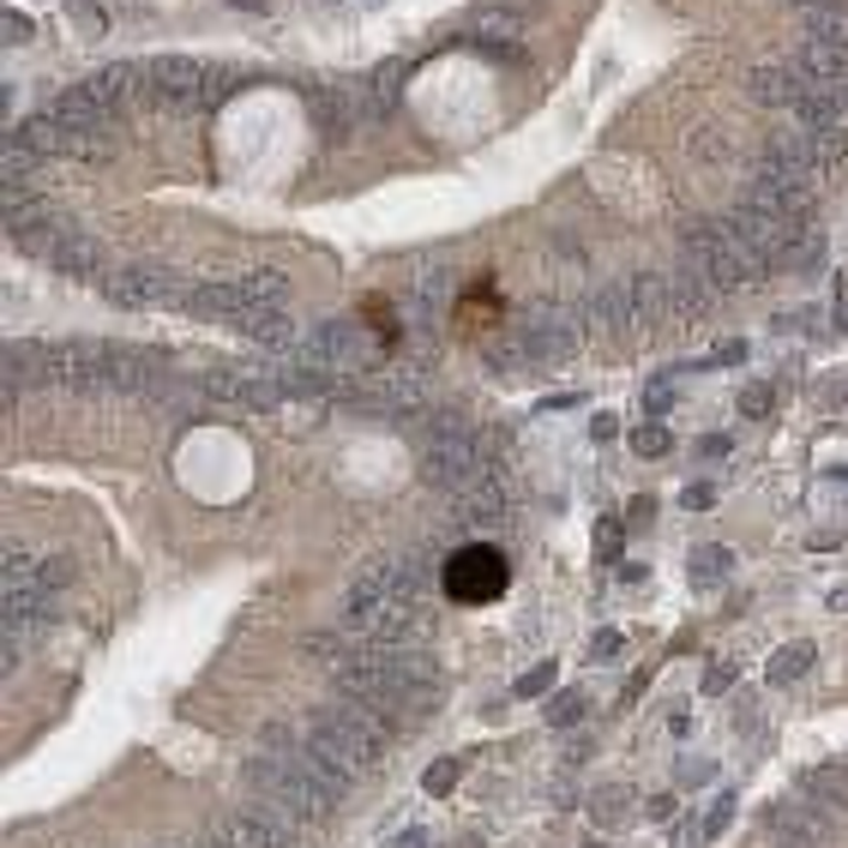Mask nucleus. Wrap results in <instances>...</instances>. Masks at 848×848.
<instances>
[{
	"label": "nucleus",
	"instance_id": "obj_1",
	"mask_svg": "<svg viewBox=\"0 0 848 848\" xmlns=\"http://www.w3.org/2000/svg\"><path fill=\"white\" fill-rule=\"evenodd\" d=\"M392 735H397V723L385 711H374V704H362V698H331L326 711H313L301 723L307 747L326 758V764L350 770V777L374 770L385 758V747H392Z\"/></svg>",
	"mask_w": 848,
	"mask_h": 848
},
{
	"label": "nucleus",
	"instance_id": "obj_2",
	"mask_svg": "<svg viewBox=\"0 0 848 848\" xmlns=\"http://www.w3.org/2000/svg\"><path fill=\"white\" fill-rule=\"evenodd\" d=\"M686 253H698L711 265L716 289H758L770 272V260L747 241V229L735 217H692L686 223Z\"/></svg>",
	"mask_w": 848,
	"mask_h": 848
},
{
	"label": "nucleus",
	"instance_id": "obj_3",
	"mask_svg": "<svg viewBox=\"0 0 848 848\" xmlns=\"http://www.w3.org/2000/svg\"><path fill=\"white\" fill-rule=\"evenodd\" d=\"M482 470H494V452H487L482 440L458 421V428H445V433H428L421 440V482L428 487H440V494H458L464 482H475Z\"/></svg>",
	"mask_w": 848,
	"mask_h": 848
},
{
	"label": "nucleus",
	"instance_id": "obj_4",
	"mask_svg": "<svg viewBox=\"0 0 848 848\" xmlns=\"http://www.w3.org/2000/svg\"><path fill=\"white\" fill-rule=\"evenodd\" d=\"M295 355L313 362V367H326V374H338V379H362V374H374V367H379L374 343L362 338L355 319H326V326H313L301 343H295Z\"/></svg>",
	"mask_w": 848,
	"mask_h": 848
},
{
	"label": "nucleus",
	"instance_id": "obj_5",
	"mask_svg": "<svg viewBox=\"0 0 848 848\" xmlns=\"http://www.w3.org/2000/svg\"><path fill=\"white\" fill-rule=\"evenodd\" d=\"M518 343H524V355H530V367H560V362L577 355L584 326L572 319L565 301H530L524 319H518Z\"/></svg>",
	"mask_w": 848,
	"mask_h": 848
},
{
	"label": "nucleus",
	"instance_id": "obj_6",
	"mask_svg": "<svg viewBox=\"0 0 848 848\" xmlns=\"http://www.w3.org/2000/svg\"><path fill=\"white\" fill-rule=\"evenodd\" d=\"M102 295L114 307H133V313H151V307H187L192 283L169 265H121V272L102 277Z\"/></svg>",
	"mask_w": 848,
	"mask_h": 848
},
{
	"label": "nucleus",
	"instance_id": "obj_7",
	"mask_svg": "<svg viewBox=\"0 0 848 848\" xmlns=\"http://www.w3.org/2000/svg\"><path fill=\"white\" fill-rule=\"evenodd\" d=\"M205 404H223V409H277L289 404V392H283V374L277 367H211V374L199 379Z\"/></svg>",
	"mask_w": 848,
	"mask_h": 848
},
{
	"label": "nucleus",
	"instance_id": "obj_8",
	"mask_svg": "<svg viewBox=\"0 0 848 848\" xmlns=\"http://www.w3.org/2000/svg\"><path fill=\"white\" fill-rule=\"evenodd\" d=\"M440 572H445L452 602H494L499 590H506V554H499V548H487V542L458 548Z\"/></svg>",
	"mask_w": 848,
	"mask_h": 848
},
{
	"label": "nucleus",
	"instance_id": "obj_9",
	"mask_svg": "<svg viewBox=\"0 0 848 848\" xmlns=\"http://www.w3.org/2000/svg\"><path fill=\"white\" fill-rule=\"evenodd\" d=\"M205 79H211V73H205L199 60L163 55L157 67H151V102H157L163 114H192V109H205Z\"/></svg>",
	"mask_w": 848,
	"mask_h": 848
},
{
	"label": "nucleus",
	"instance_id": "obj_10",
	"mask_svg": "<svg viewBox=\"0 0 848 848\" xmlns=\"http://www.w3.org/2000/svg\"><path fill=\"white\" fill-rule=\"evenodd\" d=\"M307 114H313L319 139H331V145H350L355 126L374 121V114H367V91H362V85H338V91L326 85V91H307Z\"/></svg>",
	"mask_w": 848,
	"mask_h": 848
},
{
	"label": "nucleus",
	"instance_id": "obj_11",
	"mask_svg": "<svg viewBox=\"0 0 848 848\" xmlns=\"http://www.w3.org/2000/svg\"><path fill=\"white\" fill-rule=\"evenodd\" d=\"M662 283H668V319H680V326L704 319L716 307V295H723V289H716V277H711V265H704L698 253H686V260H680Z\"/></svg>",
	"mask_w": 848,
	"mask_h": 848
},
{
	"label": "nucleus",
	"instance_id": "obj_12",
	"mask_svg": "<svg viewBox=\"0 0 848 848\" xmlns=\"http://www.w3.org/2000/svg\"><path fill=\"white\" fill-rule=\"evenodd\" d=\"M169 379L163 362L151 350H133V343H109V374H102V397H151Z\"/></svg>",
	"mask_w": 848,
	"mask_h": 848
},
{
	"label": "nucleus",
	"instance_id": "obj_13",
	"mask_svg": "<svg viewBox=\"0 0 848 848\" xmlns=\"http://www.w3.org/2000/svg\"><path fill=\"white\" fill-rule=\"evenodd\" d=\"M445 499H452V518L464 524V530H487V524H499V518H506V506H511L499 464H494V470H482L475 482H464L458 494H445Z\"/></svg>",
	"mask_w": 848,
	"mask_h": 848
},
{
	"label": "nucleus",
	"instance_id": "obj_14",
	"mask_svg": "<svg viewBox=\"0 0 848 848\" xmlns=\"http://www.w3.org/2000/svg\"><path fill=\"white\" fill-rule=\"evenodd\" d=\"M217 843L223 848H295V825L277 818L272 806H247V813H235L217 830Z\"/></svg>",
	"mask_w": 848,
	"mask_h": 848
},
{
	"label": "nucleus",
	"instance_id": "obj_15",
	"mask_svg": "<svg viewBox=\"0 0 848 848\" xmlns=\"http://www.w3.org/2000/svg\"><path fill=\"white\" fill-rule=\"evenodd\" d=\"M91 97L109 109V121H121V114L139 109V97H151V67H133V60H114V67H102L91 79Z\"/></svg>",
	"mask_w": 848,
	"mask_h": 848
},
{
	"label": "nucleus",
	"instance_id": "obj_16",
	"mask_svg": "<svg viewBox=\"0 0 848 848\" xmlns=\"http://www.w3.org/2000/svg\"><path fill=\"white\" fill-rule=\"evenodd\" d=\"M48 265H55L60 277H73V283L109 277V253H102V241L85 235V229H67V235L55 241V253H48Z\"/></svg>",
	"mask_w": 848,
	"mask_h": 848
},
{
	"label": "nucleus",
	"instance_id": "obj_17",
	"mask_svg": "<svg viewBox=\"0 0 848 848\" xmlns=\"http://www.w3.org/2000/svg\"><path fill=\"white\" fill-rule=\"evenodd\" d=\"M794 121L801 126H848V73L843 79H818V85H806L801 102H794Z\"/></svg>",
	"mask_w": 848,
	"mask_h": 848
},
{
	"label": "nucleus",
	"instance_id": "obj_18",
	"mask_svg": "<svg viewBox=\"0 0 848 848\" xmlns=\"http://www.w3.org/2000/svg\"><path fill=\"white\" fill-rule=\"evenodd\" d=\"M770 830H777V837L789 843V848H825L830 818L818 813L813 801H806V806H789V801H782V806H770Z\"/></svg>",
	"mask_w": 848,
	"mask_h": 848
},
{
	"label": "nucleus",
	"instance_id": "obj_19",
	"mask_svg": "<svg viewBox=\"0 0 848 848\" xmlns=\"http://www.w3.org/2000/svg\"><path fill=\"white\" fill-rule=\"evenodd\" d=\"M187 313L192 319H229V326H235L241 313H253V301H247V289H241V277H229V283H192Z\"/></svg>",
	"mask_w": 848,
	"mask_h": 848
},
{
	"label": "nucleus",
	"instance_id": "obj_20",
	"mask_svg": "<svg viewBox=\"0 0 848 848\" xmlns=\"http://www.w3.org/2000/svg\"><path fill=\"white\" fill-rule=\"evenodd\" d=\"M747 91H752L758 109H789V114H794V102H801L806 79H801L794 67H777V60H764V67L747 73Z\"/></svg>",
	"mask_w": 848,
	"mask_h": 848
},
{
	"label": "nucleus",
	"instance_id": "obj_21",
	"mask_svg": "<svg viewBox=\"0 0 848 848\" xmlns=\"http://www.w3.org/2000/svg\"><path fill=\"white\" fill-rule=\"evenodd\" d=\"M48 114H55L67 133H91L102 139V126H109V109L91 97V85H73V91H55V102H48Z\"/></svg>",
	"mask_w": 848,
	"mask_h": 848
},
{
	"label": "nucleus",
	"instance_id": "obj_22",
	"mask_svg": "<svg viewBox=\"0 0 848 848\" xmlns=\"http://www.w3.org/2000/svg\"><path fill=\"white\" fill-rule=\"evenodd\" d=\"M235 331H241L247 343H260V350H272V355H283V350H295V343H301L283 307H253V313L235 319Z\"/></svg>",
	"mask_w": 848,
	"mask_h": 848
},
{
	"label": "nucleus",
	"instance_id": "obj_23",
	"mask_svg": "<svg viewBox=\"0 0 848 848\" xmlns=\"http://www.w3.org/2000/svg\"><path fill=\"white\" fill-rule=\"evenodd\" d=\"M789 67L801 73L806 85H818V79H843V73H848V43H818V36H801V48H794Z\"/></svg>",
	"mask_w": 848,
	"mask_h": 848
},
{
	"label": "nucleus",
	"instance_id": "obj_24",
	"mask_svg": "<svg viewBox=\"0 0 848 848\" xmlns=\"http://www.w3.org/2000/svg\"><path fill=\"white\" fill-rule=\"evenodd\" d=\"M806 801L818 806L825 818H843L848 813V770H837V764H818V770H806Z\"/></svg>",
	"mask_w": 848,
	"mask_h": 848
},
{
	"label": "nucleus",
	"instance_id": "obj_25",
	"mask_svg": "<svg viewBox=\"0 0 848 848\" xmlns=\"http://www.w3.org/2000/svg\"><path fill=\"white\" fill-rule=\"evenodd\" d=\"M518 36H524L518 12L487 7V12H475V19H470V43H475V48H487V55H494V48H506V55H511V43H518Z\"/></svg>",
	"mask_w": 848,
	"mask_h": 848
},
{
	"label": "nucleus",
	"instance_id": "obj_26",
	"mask_svg": "<svg viewBox=\"0 0 848 848\" xmlns=\"http://www.w3.org/2000/svg\"><path fill=\"white\" fill-rule=\"evenodd\" d=\"M801 31L818 43H848V7L843 0H801Z\"/></svg>",
	"mask_w": 848,
	"mask_h": 848
},
{
	"label": "nucleus",
	"instance_id": "obj_27",
	"mask_svg": "<svg viewBox=\"0 0 848 848\" xmlns=\"http://www.w3.org/2000/svg\"><path fill=\"white\" fill-rule=\"evenodd\" d=\"M404 79H409V67H404V60H379V67H374V79L362 85V91H367V114H374V121H392V109H397V91H404Z\"/></svg>",
	"mask_w": 848,
	"mask_h": 848
},
{
	"label": "nucleus",
	"instance_id": "obj_28",
	"mask_svg": "<svg viewBox=\"0 0 848 848\" xmlns=\"http://www.w3.org/2000/svg\"><path fill=\"white\" fill-rule=\"evenodd\" d=\"M686 572H692V584H698V590H723L728 572H735V554H728L723 542H704V548H692Z\"/></svg>",
	"mask_w": 848,
	"mask_h": 848
},
{
	"label": "nucleus",
	"instance_id": "obj_29",
	"mask_svg": "<svg viewBox=\"0 0 848 848\" xmlns=\"http://www.w3.org/2000/svg\"><path fill=\"white\" fill-rule=\"evenodd\" d=\"M813 662H818V645H806V638H801V645H782L777 657H770L764 674H770V686H794V680L813 674Z\"/></svg>",
	"mask_w": 848,
	"mask_h": 848
},
{
	"label": "nucleus",
	"instance_id": "obj_30",
	"mask_svg": "<svg viewBox=\"0 0 848 848\" xmlns=\"http://www.w3.org/2000/svg\"><path fill=\"white\" fill-rule=\"evenodd\" d=\"M590 818H596L602 830H620L626 818H632V789L626 782H608V789L590 794Z\"/></svg>",
	"mask_w": 848,
	"mask_h": 848
},
{
	"label": "nucleus",
	"instance_id": "obj_31",
	"mask_svg": "<svg viewBox=\"0 0 848 848\" xmlns=\"http://www.w3.org/2000/svg\"><path fill=\"white\" fill-rule=\"evenodd\" d=\"M818 253H825V235H818L813 223H794L789 247H782V265H789V272H813Z\"/></svg>",
	"mask_w": 848,
	"mask_h": 848
},
{
	"label": "nucleus",
	"instance_id": "obj_32",
	"mask_svg": "<svg viewBox=\"0 0 848 848\" xmlns=\"http://www.w3.org/2000/svg\"><path fill=\"white\" fill-rule=\"evenodd\" d=\"M31 163H36V151L19 145V139L7 133V145H0V181H7V192H24V175H31Z\"/></svg>",
	"mask_w": 848,
	"mask_h": 848
},
{
	"label": "nucleus",
	"instance_id": "obj_33",
	"mask_svg": "<svg viewBox=\"0 0 848 848\" xmlns=\"http://www.w3.org/2000/svg\"><path fill=\"white\" fill-rule=\"evenodd\" d=\"M770 409H777V385H770V379H747V385H740V416H747V421H764Z\"/></svg>",
	"mask_w": 848,
	"mask_h": 848
},
{
	"label": "nucleus",
	"instance_id": "obj_34",
	"mask_svg": "<svg viewBox=\"0 0 848 848\" xmlns=\"http://www.w3.org/2000/svg\"><path fill=\"white\" fill-rule=\"evenodd\" d=\"M632 452L638 458H668L674 452V433H668L662 421H645V428H632Z\"/></svg>",
	"mask_w": 848,
	"mask_h": 848
},
{
	"label": "nucleus",
	"instance_id": "obj_35",
	"mask_svg": "<svg viewBox=\"0 0 848 848\" xmlns=\"http://www.w3.org/2000/svg\"><path fill=\"white\" fill-rule=\"evenodd\" d=\"M458 782H464V758H433L428 777H421V789H428V794H452Z\"/></svg>",
	"mask_w": 848,
	"mask_h": 848
},
{
	"label": "nucleus",
	"instance_id": "obj_36",
	"mask_svg": "<svg viewBox=\"0 0 848 848\" xmlns=\"http://www.w3.org/2000/svg\"><path fill=\"white\" fill-rule=\"evenodd\" d=\"M584 723V692H554V704H548V728H577Z\"/></svg>",
	"mask_w": 848,
	"mask_h": 848
},
{
	"label": "nucleus",
	"instance_id": "obj_37",
	"mask_svg": "<svg viewBox=\"0 0 848 848\" xmlns=\"http://www.w3.org/2000/svg\"><path fill=\"white\" fill-rule=\"evenodd\" d=\"M620 542H626V518H602L596 524V554L602 560H620Z\"/></svg>",
	"mask_w": 848,
	"mask_h": 848
},
{
	"label": "nucleus",
	"instance_id": "obj_38",
	"mask_svg": "<svg viewBox=\"0 0 848 848\" xmlns=\"http://www.w3.org/2000/svg\"><path fill=\"white\" fill-rule=\"evenodd\" d=\"M711 777H716L711 758H680V764H674V782H680V789H704Z\"/></svg>",
	"mask_w": 848,
	"mask_h": 848
},
{
	"label": "nucleus",
	"instance_id": "obj_39",
	"mask_svg": "<svg viewBox=\"0 0 848 848\" xmlns=\"http://www.w3.org/2000/svg\"><path fill=\"white\" fill-rule=\"evenodd\" d=\"M548 686H554V662H536L530 674H518V686H511V692H518V698H542Z\"/></svg>",
	"mask_w": 848,
	"mask_h": 848
},
{
	"label": "nucleus",
	"instance_id": "obj_40",
	"mask_svg": "<svg viewBox=\"0 0 848 848\" xmlns=\"http://www.w3.org/2000/svg\"><path fill=\"white\" fill-rule=\"evenodd\" d=\"M67 584H73V560L67 554H48L43 560V590H48V596H60Z\"/></svg>",
	"mask_w": 848,
	"mask_h": 848
},
{
	"label": "nucleus",
	"instance_id": "obj_41",
	"mask_svg": "<svg viewBox=\"0 0 848 848\" xmlns=\"http://www.w3.org/2000/svg\"><path fill=\"white\" fill-rule=\"evenodd\" d=\"M0 36H7V43H12V48H19V43H31V36H36V24H31V19H24V12H19V7H7V19H0Z\"/></svg>",
	"mask_w": 848,
	"mask_h": 848
},
{
	"label": "nucleus",
	"instance_id": "obj_42",
	"mask_svg": "<svg viewBox=\"0 0 848 848\" xmlns=\"http://www.w3.org/2000/svg\"><path fill=\"white\" fill-rule=\"evenodd\" d=\"M645 409H650V416H662V409H674V379H657V385H645Z\"/></svg>",
	"mask_w": 848,
	"mask_h": 848
},
{
	"label": "nucleus",
	"instance_id": "obj_43",
	"mask_svg": "<svg viewBox=\"0 0 848 848\" xmlns=\"http://www.w3.org/2000/svg\"><path fill=\"white\" fill-rule=\"evenodd\" d=\"M728 818H735V794H723V801L704 813V837H716V830H728Z\"/></svg>",
	"mask_w": 848,
	"mask_h": 848
},
{
	"label": "nucleus",
	"instance_id": "obj_44",
	"mask_svg": "<svg viewBox=\"0 0 848 848\" xmlns=\"http://www.w3.org/2000/svg\"><path fill=\"white\" fill-rule=\"evenodd\" d=\"M728 686H735V662H716L711 674H704V692H711V698H723Z\"/></svg>",
	"mask_w": 848,
	"mask_h": 848
},
{
	"label": "nucleus",
	"instance_id": "obj_45",
	"mask_svg": "<svg viewBox=\"0 0 848 848\" xmlns=\"http://www.w3.org/2000/svg\"><path fill=\"white\" fill-rule=\"evenodd\" d=\"M711 362H716V367H735V362H747V343H740V338H723V343H716V350H711Z\"/></svg>",
	"mask_w": 848,
	"mask_h": 848
},
{
	"label": "nucleus",
	"instance_id": "obj_46",
	"mask_svg": "<svg viewBox=\"0 0 848 848\" xmlns=\"http://www.w3.org/2000/svg\"><path fill=\"white\" fill-rule=\"evenodd\" d=\"M229 85H235V73L211 67V79H205V109H211V102H223V97H229Z\"/></svg>",
	"mask_w": 848,
	"mask_h": 848
},
{
	"label": "nucleus",
	"instance_id": "obj_47",
	"mask_svg": "<svg viewBox=\"0 0 848 848\" xmlns=\"http://www.w3.org/2000/svg\"><path fill=\"white\" fill-rule=\"evenodd\" d=\"M590 657L614 662V657H620V632H596V638H590Z\"/></svg>",
	"mask_w": 848,
	"mask_h": 848
},
{
	"label": "nucleus",
	"instance_id": "obj_48",
	"mask_svg": "<svg viewBox=\"0 0 848 848\" xmlns=\"http://www.w3.org/2000/svg\"><path fill=\"white\" fill-rule=\"evenodd\" d=\"M711 499H716V487H711V482H692L686 494H680V506H686V511H704Z\"/></svg>",
	"mask_w": 848,
	"mask_h": 848
},
{
	"label": "nucleus",
	"instance_id": "obj_49",
	"mask_svg": "<svg viewBox=\"0 0 848 848\" xmlns=\"http://www.w3.org/2000/svg\"><path fill=\"white\" fill-rule=\"evenodd\" d=\"M645 818H650V825H668V818H674V794H650Z\"/></svg>",
	"mask_w": 848,
	"mask_h": 848
},
{
	"label": "nucleus",
	"instance_id": "obj_50",
	"mask_svg": "<svg viewBox=\"0 0 848 848\" xmlns=\"http://www.w3.org/2000/svg\"><path fill=\"white\" fill-rule=\"evenodd\" d=\"M650 518H657V499H650V494H638L632 506H626V524H650Z\"/></svg>",
	"mask_w": 848,
	"mask_h": 848
},
{
	"label": "nucleus",
	"instance_id": "obj_51",
	"mask_svg": "<svg viewBox=\"0 0 848 848\" xmlns=\"http://www.w3.org/2000/svg\"><path fill=\"white\" fill-rule=\"evenodd\" d=\"M704 458H728V433H711V440H698Z\"/></svg>",
	"mask_w": 848,
	"mask_h": 848
},
{
	"label": "nucleus",
	"instance_id": "obj_52",
	"mask_svg": "<svg viewBox=\"0 0 848 848\" xmlns=\"http://www.w3.org/2000/svg\"><path fill=\"white\" fill-rule=\"evenodd\" d=\"M614 428H620L614 416H596V421H590V440H614Z\"/></svg>",
	"mask_w": 848,
	"mask_h": 848
},
{
	"label": "nucleus",
	"instance_id": "obj_53",
	"mask_svg": "<svg viewBox=\"0 0 848 848\" xmlns=\"http://www.w3.org/2000/svg\"><path fill=\"white\" fill-rule=\"evenodd\" d=\"M668 728H674V735H686V728H692V716H686V704H674V711H668Z\"/></svg>",
	"mask_w": 848,
	"mask_h": 848
},
{
	"label": "nucleus",
	"instance_id": "obj_54",
	"mask_svg": "<svg viewBox=\"0 0 848 848\" xmlns=\"http://www.w3.org/2000/svg\"><path fill=\"white\" fill-rule=\"evenodd\" d=\"M837 331H848V295L837 301Z\"/></svg>",
	"mask_w": 848,
	"mask_h": 848
},
{
	"label": "nucleus",
	"instance_id": "obj_55",
	"mask_svg": "<svg viewBox=\"0 0 848 848\" xmlns=\"http://www.w3.org/2000/svg\"><path fill=\"white\" fill-rule=\"evenodd\" d=\"M192 848H223V843H217V837H211V843H192Z\"/></svg>",
	"mask_w": 848,
	"mask_h": 848
},
{
	"label": "nucleus",
	"instance_id": "obj_56",
	"mask_svg": "<svg viewBox=\"0 0 848 848\" xmlns=\"http://www.w3.org/2000/svg\"><path fill=\"white\" fill-rule=\"evenodd\" d=\"M584 848H602V843H584Z\"/></svg>",
	"mask_w": 848,
	"mask_h": 848
}]
</instances>
